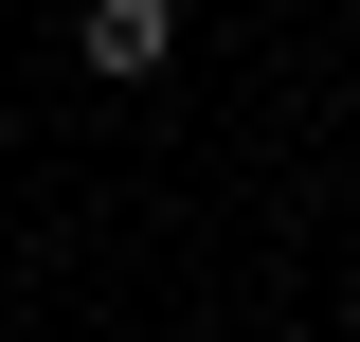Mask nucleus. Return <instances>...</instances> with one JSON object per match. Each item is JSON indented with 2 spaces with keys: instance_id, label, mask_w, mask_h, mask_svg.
I'll return each mask as SVG.
<instances>
[{
  "instance_id": "f257e3e1",
  "label": "nucleus",
  "mask_w": 360,
  "mask_h": 342,
  "mask_svg": "<svg viewBox=\"0 0 360 342\" xmlns=\"http://www.w3.org/2000/svg\"><path fill=\"white\" fill-rule=\"evenodd\" d=\"M162 37H180L162 0H90V72H162Z\"/></svg>"
}]
</instances>
